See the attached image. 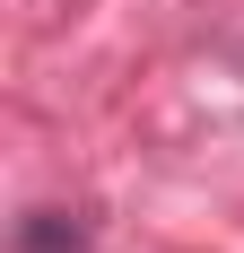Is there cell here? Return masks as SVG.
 Masks as SVG:
<instances>
[{"label": "cell", "instance_id": "6da1fadb", "mask_svg": "<svg viewBox=\"0 0 244 253\" xmlns=\"http://www.w3.org/2000/svg\"><path fill=\"white\" fill-rule=\"evenodd\" d=\"M79 245H87V227L70 210H26L18 218V253H79Z\"/></svg>", "mask_w": 244, "mask_h": 253}]
</instances>
